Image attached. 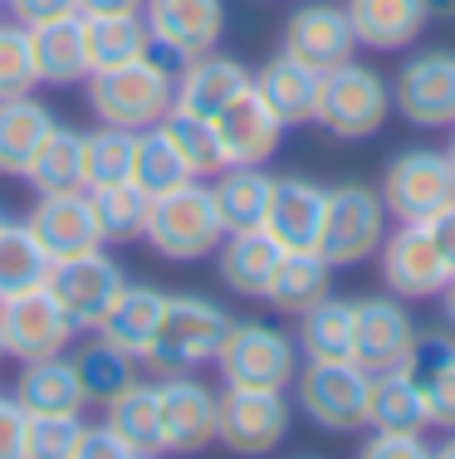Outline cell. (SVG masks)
Masks as SVG:
<instances>
[{"label":"cell","instance_id":"6da1fadb","mask_svg":"<svg viewBox=\"0 0 455 459\" xmlns=\"http://www.w3.org/2000/svg\"><path fill=\"white\" fill-rule=\"evenodd\" d=\"M83 93H89V113L108 127H127V133H143V127H157L162 117L177 108V74L162 59H143L118 64V69H99L83 79Z\"/></svg>","mask_w":455,"mask_h":459},{"label":"cell","instance_id":"7a4b0ae2","mask_svg":"<svg viewBox=\"0 0 455 459\" xmlns=\"http://www.w3.org/2000/svg\"><path fill=\"white\" fill-rule=\"evenodd\" d=\"M231 308L206 293H167V308H162L157 337H152L143 367L157 377H177V371H201L215 367L225 333H231Z\"/></svg>","mask_w":455,"mask_h":459},{"label":"cell","instance_id":"3957f363","mask_svg":"<svg viewBox=\"0 0 455 459\" xmlns=\"http://www.w3.org/2000/svg\"><path fill=\"white\" fill-rule=\"evenodd\" d=\"M225 239L221 211H215L211 181L191 177L171 191L152 195V215H147V235L143 245L157 259H171V264H197V259L215 255Z\"/></svg>","mask_w":455,"mask_h":459},{"label":"cell","instance_id":"277c9868","mask_svg":"<svg viewBox=\"0 0 455 459\" xmlns=\"http://www.w3.org/2000/svg\"><path fill=\"white\" fill-rule=\"evenodd\" d=\"M387 117H392V83H387L372 64L343 59V64H333V69H323L313 123L328 137H338V142L377 137Z\"/></svg>","mask_w":455,"mask_h":459},{"label":"cell","instance_id":"5b68a950","mask_svg":"<svg viewBox=\"0 0 455 459\" xmlns=\"http://www.w3.org/2000/svg\"><path fill=\"white\" fill-rule=\"evenodd\" d=\"M299 342L279 323L265 318H235L225 333L215 371L225 386H265V391H289L299 377Z\"/></svg>","mask_w":455,"mask_h":459},{"label":"cell","instance_id":"8992f818","mask_svg":"<svg viewBox=\"0 0 455 459\" xmlns=\"http://www.w3.org/2000/svg\"><path fill=\"white\" fill-rule=\"evenodd\" d=\"M392 215L382 205V191L363 181H343L328 186V211H323V235H319V255L333 269H357L367 259H377Z\"/></svg>","mask_w":455,"mask_h":459},{"label":"cell","instance_id":"52a82bcc","mask_svg":"<svg viewBox=\"0 0 455 459\" xmlns=\"http://www.w3.org/2000/svg\"><path fill=\"white\" fill-rule=\"evenodd\" d=\"M367 396H372V371H363L353 357L348 362H299L294 406L323 435H363Z\"/></svg>","mask_w":455,"mask_h":459},{"label":"cell","instance_id":"ba28073f","mask_svg":"<svg viewBox=\"0 0 455 459\" xmlns=\"http://www.w3.org/2000/svg\"><path fill=\"white\" fill-rule=\"evenodd\" d=\"M377 191L397 225H431L455 201V167L436 147H407L387 161Z\"/></svg>","mask_w":455,"mask_h":459},{"label":"cell","instance_id":"9c48e42d","mask_svg":"<svg viewBox=\"0 0 455 459\" xmlns=\"http://www.w3.org/2000/svg\"><path fill=\"white\" fill-rule=\"evenodd\" d=\"M79 337V323L64 313V303L39 283L15 299H0V347L10 362H39V357H64Z\"/></svg>","mask_w":455,"mask_h":459},{"label":"cell","instance_id":"30bf717a","mask_svg":"<svg viewBox=\"0 0 455 459\" xmlns=\"http://www.w3.org/2000/svg\"><path fill=\"white\" fill-rule=\"evenodd\" d=\"M294 406L284 391L265 386H225L221 391V415H215V445L231 455H275L289 440Z\"/></svg>","mask_w":455,"mask_h":459},{"label":"cell","instance_id":"8fae6325","mask_svg":"<svg viewBox=\"0 0 455 459\" xmlns=\"http://www.w3.org/2000/svg\"><path fill=\"white\" fill-rule=\"evenodd\" d=\"M45 289L64 303V313L79 323V333H93V327L103 323V313L113 308V299L127 289V274H123V264L108 255V245H93V249H83V255L54 259Z\"/></svg>","mask_w":455,"mask_h":459},{"label":"cell","instance_id":"7c38bea8","mask_svg":"<svg viewBox=\"0 0 455 459\" xmlns=\"http://www.w3.org/2000/svg\"><path fill=\"white\" fill-rule=\"evenodd\" d=\"M392 113H402L421 133L455 127V49L411 54L392 83Z\"/></svg>","mask_w":455,"mask_h":459},{"label":"cell","instance_id":"4fadbf2b","mask_svg":"<svg viewBox=\"0 0 455 459\" xmlns=\"http://www.w3.org/2000/svg\"><path fill=\"white\" fill-rule=\"evenodd\" d=\"M416 318L411 303H402L397 293H367L353 299V362L363 371H397L407 367L411 347H416Z\"/></svg>","mask_w":455,"mask_h":459},{"label":"cell","instance_id":"5bb4252c","mask_svg":"<svg viewBox=\"0 0 455 459\" xmlns=\"http://www.w3.org/2000/svg\"><path fill=\"white\" fill-rule=\"evenodd\" d=\"M377 274H382V289L397 293L402 303H431L451 283V269L426 225L387 230L382 249H377Z\"/></svg>","mask_w":455,"mask_h":459},{"label":"cell","instance_id":"9a60e30c","mask_svg":"<svg viewBox=\"0 0 455 459\" xmlns=\"http://www.w3.org/2000/svg\"><path fill=\"white\" fill-rule=\"evenodd\" d=\"M157 411H162V455H201L215 445L221 391H211L191 371L157 381Z\"/></svg>","mask_w":455,"mask_h":459},{"label":"cell","instance_id":"2e32d148","mask_svg":"<svg viewBox=\"0 0 455 459\" xmlns=\"http://www.w3.org/2000/svg\"><path fill=\"white\" fill-rule=\"evenodd\" d=\"M143 20L152 49L181 64L221 49L225 39V0H143Z\"/></svg>","mask_w":455,"mask_h":459},{"label":"cell","instance_id":"e0dca14e","mask_svg":"<svg viewBox=\"0 0 455 459\" xmlns=\"http://www.w3.org/2000/svg\"><path fill=\"white\" fill-rule=\"evenodd\" d=\"M284 54L313 64V69H333V64L353 59L357 54V35L343 0H303L289 10L284 20Z\"/></svg>","mask_w":455,"mask_h":459},{"label":"cell","instance_id":"ac0fdd59","mask_svg":"<svg viewBox=\"0 0 455 459\" xmlns=\"http://www.w3.org/2000/svg\"><path fill=\"white\" fill-rule=\"evenodd\" d=\"M25 225L35 230V239L45 245L49 259H69L83 249L103 245L99 235V215H93V195L89 191H54V195H35Z\"/></svg>","mask_w":455,"mask_h":459},{"label":"cell","instance_id":"d6986e66","mask_svg":"<svg viewBox=\"0 0 455 459\" xmlns=\"http://www.w3.org/2000/svg\"><path fill=\"white\" fill-rule=\"evenodd\" d=\"M250 79H255V74L245 69L235 54H225V49L197 54V59H187V64H181V74H177V108L215 123L235 98L250 89Z\"/></svg>","mask_w":455,"mask_h":459},{"label":"cell","instance_id":"ffe728a7","mask_svg":"<svg viewBox=\"0 0 455 459\" xmlns=\"http://www.w3.org/2000/svg\"><path fill=\"white\" fill-rule=\"evenodd\" d=\"M284 133L289 127L269 113L265 98H259L255 89H245L221 117H215V137H221L225 167H265V161L279 152Z\"/></svg>","mask_w":455,"mask_h":459},{"label":"cell","instance_id":"44dd1931","mask_svg":"<svg viewBox=\"0 0 455 459\" xmlns=\"http://www.w3.org/2000/svg\"><path fill=\"white\" fill-rule=\"evenodd\" d=\"M323 211H328V186L309 177H275L265 211V235H275L284 249H319Z\"/></svg>","mask_w":455,"mask_h":459},{"label":"cell","instance_id":"7402d4cb","mask_svg":"<svg viewBox=\"0 0 455 459\" xmlns=\"http://www.w3.org/2000/svg\"><path fill=\"white\" fill-rule=\"evenodd\" d=\"M407 377L421 386L431 430H455V333H436L421 327L416 347L407 357Z\"/></svg>","mask_w":455,"mask_h":459},{"label":"cell","instance_id":"603a6c76","mask_svg":"<svg viewBox=\"0 0 455 459\" xmlns=\"http://www.w3.org/2000/svg\"><path fill=\"white\" fill-rule=\"evenodd\" d=\"M343 5H348L357 49H372V54H402L431 25L426 0H343Z\"/></svg>","mask_w":455,"mask_h":459},{"label":"cell","instance_id":"cb8c5ba5","mask_svg":"<svg viewBox=\"0 0 455 459\" xmlns=\"http://www.w3.org/2000/svg\"><path fill=\"white\" fill-rule=\"evenodd\" d=\"M10 401L25 415H83V386L74 357H39V362H20L15 381H10Z\"/></svg>","mask_w":455,"mask_h":459},{"label":"cell","instance_id":"d4e9b609","mask_svg":"<svg viewBox=\"0 0 455 459\" xmlns=\"http://www.w3.org/2000/svg\"><path fill=\"white\" fill-rule=\"evenodd\" d=\"M319 83H323V69H313V64L279 49L269 64H259L250 89L265 98V108L284 127H303V123H313V108H319Z\"/></svg>","mask_w":455,"mask_h":459},{"label":"cell","instance_id":"484cf974","mask_svg":"<svg viewBox=\"0 0 455 459\" xmlns=\"http://www.w3.org/2000/svg\"><path fill=\"white\" fill-rule=\"evenodd\" d=\"M30 49H35V74L45 89H79L89 79V45H83L79 10L30 25Z\"/></svg>","mask_w":455,"mask_h":459},{"label":"cell","instance_id":"4316f807","mask_svg":"<svg viewBox=\"0 0 455 459\" xmlns=\"http://www.w3.org/2000/svg\"><path fill=\"white\" fill-rule=\"evenodd\" d=\"M279 259H284V245H279L275 235H265V225L259 230H231V235L221 239V249H215V279H221L235 299H265L269 274H275Z\"/></svg>","mask_w":455,"mask_h":459},{"label":"cell","instance_id":"83f0119b","mask_svg":"<svg viewBox=\"0 0 455 459\" xmlns=\"http://www.w3.org/2000/svg\"><path fill=\"white\" fill-rule=\"evenodd\" d=\"M54 127H59V117L45 98H0V177H25V167L35 161V152L45 147Z\"/></svg>","mask_w":455,"mask_h":459},{"label":"cell","instance_id":"f1b7e54d","mask_svg":"<svg viewBox=\"0 0 455 459\" xmlns=\"http://www.w3.org/2000/svg\"><path fill=\"white\" fill-rule=\"evenodd\" d=\"M333 293V264L319 255V249H284V259L275 264V274H269V289L259 303H269V308L279 313V318H299V313H309L319 299H328Z\"/></svg>","mask_w":455,"mask_h":459},{"label":"cell","instance_id":"f546056e","mask_svg":"<svg viewBox=\"0 0 455 459\" xmlns=\"http://www.w3.org/2000/svg\"><path fill=\"white\" fill-rule=\"evenodd\" d=\"M162 308H167V293H162L157 283H127L93 333L108 337L113 347H123L127 357H137V362H143L147 347H152V337H157Z\"/></svg>","mask_w":455,"mask_h":459},{"label":"cell","instance_id":"4dcf8cb0","mask_svg":"<svg viewBox=\"0 0 455 459\" xmlns=\"http://www.w3.org/2000/svg\"><path fill=\"white\" fill-rule=\"evenodd\" d=\"M83 45H89V74H99L152 54V35L143 10H113V15H83Z\"/></svg>","mask_w":455,"mask_h":459},{"label":"cell","instance_id":"1f68e13d","mask_svg":"<svg viewBox=\"0 0 455 459\" xmlns=\"http://www.w3.org/2000/svg\"><path fill=\"white\" fill-rule=\"evenodd\" d=\"M294 342L303 362H348L353 357V299H319L309 313L294 318Z\"/></svg>","mask_w":455,"mask_h":459},{"label":"cell","instance_id":"d6a6232c","mask_svg":"<svg viewBox=\"0 0 455 459\" xmlns=\"http://www.w3.org/2000/svg\"><path fill=\"white\" fill-rule=\"evenodd\" d=\"M103 420L118 440L127 445L133 459L162 455V411H157V381H133L123 396L103 406Z\"/></svg>","mask_w":455,"mask_h":459},{"label":"cell","instance_id":"836d02e7","mask_svg":"<svg viewBox=\"0 0 455 459\" xmlns=\"http://www.w3.org/2000/svg\"><path fill=\"white\" fill-rule=\"evenodd\" d=\"M269 191H275V177L265 167H221L211 181L215 211H221L225 235L231 230H259L269 211Z\"/></svg>","mask_w":455,"mask_h":459},{"label":"cell","instance_id":"e575fe53","mask_svg":"<svg viewBox=\"0 0 455 459\" xmlns=\"http://www.w3.org/2000/svg\"><path fill=\"white\" fill-rule=\"evenodd\" d=\"M137 357H127L123 347H113L108 337L93 333V342H83L79 352H74V371H79V386H83V401L89 406H108L113 396H123L137 377Z\"/></svg>","mask_w":455,"mask_h":459},{"label":"cell","instance_id":"d590c367","mask_svg":"<svg viewBox=\"0 0 455 459\" xmlns=\"http://www.w3.org/2000/svg\"><path fill=\"white\" fill-rule=\"evenodd\" d=\"M35 195H54V191H83V133L79 127H54L45 137V147L35 152V161L25 167V177Z\"/></svg>","mask_w":455,"mask_h":459},{"label":"cell","instance_id":"8d00e7d4","mask_svg":"<svg viewBox=\"0 0 455 459\" xmlns=\"http://www.w3.org/2000/svg\"><path fill=\"white\" fill-rule=\"evenodd\" d=\"M367 430H431L421 386L407 377V367L377 371L367 396Z\"/></svg>","mask_w":455,"mask_h":459},{"label":"cell","instance_id":"74e56055","mask_svg":"<svg viewBox=\"0 0 455 459\" xmlns=\"http://www.w3.org/2000/svg\"><path fill=\"white\" fill-rule=\"evenodd\" d=\"M93 195V215H99V235L103 245H137L147 235V215H152V195L137 181H118L99 186Z\"/></svg>","mask_w":455,"mask_h":459},{"label":"cell","instance_id":"f35d334b","mask_svg":"<svg viewBox=\"0 0 455 459\" xmlns=\"http://www.w3.org/2000/svg\"><path fill=\"white\" fill-rule=\"evenodd\" d=\"M54 259L45 255V245L35 239V230L25 221H5L0 225V299H15L25 289H39L49 279Z\"/></svg>","mask_w":455,"mask_h":459},{"label":"cell","instance_id":"ab89813d","mask_svg":"<svg viewBox=\"0 0 455 459\" xmlns=\"http://www.w3.org/2000/svg\"><path fill=\"white\" fill-rule=\"evenodd\" d=\"M133 152H137V133H127V127L99 123L93 133H83V191L133 181Z\"/></svg>","mask_w":455,"mask_h":459},{"label":"cell","instance_id":"60d3db41","mask_svg":"<svg viewBox=\"0 0 455 459\" xmlns=\"http://www.w3.org/2000/svg\"><path fill=\"white\" fill-rule=\"evenodd\" d=\"M162 133L171 137V147L181 152V161H187L191 177H215V171L225 167V152H221V137H215V123L211 117H197V113H181V108H171L167 117H162Z\"/></svg>","mask_w":455,"mask_h":459},{"label":"cell","instance_id":"b9f144b4","mask_svg":"<svg viewBox=\"0 0 455 459\" xmlns=\"http://www.w3.org/2000/svg\"><path fill=\"white\" fill-rule=\"evenodd\" d=\"M133 181L143 186L147 195H162V191H171V186L191 181L187 161H181V152L171 147V137L162 133V123H157V127H143V133H137V152H133Z\"/></svg>","mask_w":455,"mask_h":459},{"label":"cell","instance_id":"7bdbcfd3","mask_svg":"<svg viewBox=\"0 0 455 459\" xmlns=\"http://www.w3.org/2000/svg\"><path fill=\"white\" fill-rule=\"evenodd\" d=\"M35 89L39 74H35V49H30V25L0 20V98H20Z\"/></svg>","mask_w":455,"mask_h":459},{"label":"cell","instance_id":"ee69618b","mask_svg":"<svg viewBox=\"0 0 455 459\" xmlns=\"http://www.w3.org/2000/svg\"><path fill=\"white\" fill-rule=\"evenodd\" d=\"M83 415H25V459H74Z\"/></svg>","mask_w":455,"mask_h":459},{"label":"cell","instance_id":"f6af8a7d","mask_svg":"<svg viewBox=\"0 0 455 459\" xmlns=\"http://www.w3.org/2000/svg\"><path fill=\"white\" fill-rule=\"evenodd\" d=\"M357 455L363 459H431L436 445L426 440V430H367Z\"/></svg>","mask_w":455,"mask_h":459},{"label":"cell","instance_id":"bcb514c9","mask_svg":"<svg viewBox=\"0 0 455 459\" xmlns=\"http://www.w3.org/2000/svg\"><path fill=\"white\" fill-rule=\"evenodd\" d=\"M74 459H133V455H127V445L118 440V435L108 430V420H103V425H83L79 430V450H74Z\"/></svg>","mask_w":455,"mask_h":459},{"label":"cell","instance_id":"7dc6e473","mask_svg":"<svg viewBox=\"0 0 455 459\" xmlns=\"http://www.w3.org/2000/svg\"><path fill=\"white\" fill-rule=\"evenodd\" d=\"M0 459H25V411L0 391Z\"/></svg>","mask_w":455,"mask_h":459},{"label":"cell","instance_id":"c3c4849f","mask_svg":"<svg viewBox=\"0 0 455 459\" xmlns=\"http://www.w3.org/2000/svg\"><path fill=\"white\" fill-rule=\"evenodd\" d=\"M10 20H20V25H45L54 15H69V10H79V0H5Z\"/></svg>","mask_w":455,"mask_h":459},{"label":"cell","instance_id":"681fc988","mask_svg":"<svg viewBox=\"0 0 455 459\" xmlns=\"http://www.w3.org/2000/svg\"><path fill=\"white\" fill-rule=\"evenodd\" d=\"M426 230H431V239H436V249H441V259H446V269L455 274V201H451Z\"/></svg>","mask_w":455,"mask_h":459},{"label":"cell","instance_id":"f907efd6","mask_svg":"<svg viewBox=\"0 0 455 459\" xmlns=\"http://www.w3.org/2000/svg\"><path fill=\"white\" fill-rule=\"evenodd\" d=\"M113 10H143V0H79V15H113Z\"/></svg>","mask_w":455,"mask_h":459},{"label":"cell","instance_id":"816d5d0a","mask_svg":"<svg viewBox=\"0 0 455 459\" xmlns=\"http://www.w3.org/2000/svg\"><path fill=\"white\" fill-rule=\"evenodd\" d=\"M441 318H446V327H451V333H455V274H451V283H446V289H441Z\"/></svg>","mask_w":455,"mask_h":459},{"label":"cell","instance_id":"f5cc1de1","mask_svg":"<svg viewBox=\"0 0 455 459\" xmlns=\"http://www.w3.org/2000/svg\"><path fill=\"white\" fill-rule=\"evenodd\" d=\"M436 459H455V430H446V440L436 445Z\"/></svg>","mask_w":455,"mask_h":459},{"label":"cell","instance_id":"db71d44e","mask_svg":"<svg viewBox=\"0 0 455 459\" xmlns=\"http://www.w3.org/2000/svg\"><path fill=\"white\" fill-rule=\"evenodd\" d=\"M431 15H455V0H426Z\"/></svg>","mask_w":455,"mask_h":459},{"label":"cell","instance_id":"11a10c76","mask_svg":"<svg viewBox=\"0 0 455 459\" xmlns=\"http://www.w3.org/2000/svg\"><path fill=\"white\" fill-rule=\"evenodd\" d=\"M446 157H451V167H455V137H451V147H446Z\"/></svg>","mask_w":455,"mask_h":459},{"label":"cell","instance_id":"9f6ffc18","mask_svg":"<svg viewBox=\"0 0 455 459\" xmlns=\"http://www.w3.org/2000/svg\"><path fill=\"white\" fill-rule=\"evenodd\" d=\"M0 362H5V347H0Z\"/></svg>","mask_w":455,"mask_h":459},{"label":"cell","instance_id":"6f0895ef","mask_svg":"<svg viewBox=\"0 0 455 459\" xmlns=\"http://www.w3.org/2000/svg\"><path fill=\"white\" fill-rule=\"evenodd\" d=\"M0 225H5V211H0Z\"/></svg>","mask_w":455,"mask_h":459},{"label":"cell","instance_id":"680465c9","mask_svg":"<svg viewBox=\"0 0 455 459\" xmlns=\"http://www.w3.org/2000/svg\"><path fill=\"white\" fill-rule=\"evenodd\" d=\"M0 5H5V0H0Z\"/></svg>","mask_w":455,"mask_h":459}]
</instances>
